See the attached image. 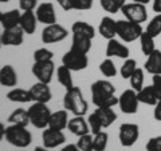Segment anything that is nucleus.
Segmentation results:
<instances>
[{"label":"nucleus","instance_id":"nucleus-38","mask_svg":"<svg viewBox=\"0 0 161 151\" xmlns=\"http://www.w3.org/2000/svg\"><path fill=\"white\" fill-rule=\"evenodd\" d=\"M77 146L80 151H94L93 150V134H86L78 137Z\"/></svg>","mask_w":161,"mask_h":151},{"label":"nucleus","instance_id":"nucleus-45","mask_svg":"<svg viewBox=\"0 0 161 151\" xmlns=\"http://www.w3.org/2000/svg\"><path fill=\"white\" fill-rule=\"evenodd\" d=\"M63 11H71L73 9V0H55Z\"/></svg>","mask_w":161,"mask_h":151},{"label":"nucleus","instance_id":"nucleus-10","mask_svg":"<svg viewBox=\"0 0 161 151\" xmlns=\"http://www.w3.org/2000/svg\"><path fill=\"white\" fill-rule=\"evenodd\" d=\"M69 36V31L63 26L55 23L46 26L42 31V42L44 44H54L64 40Z\"/></svg>","mask_w":161,"mask_h":151},{"label":"nucleus","instance_id":"nucleus-25","mask_svg":"<svg viewBox=\"0 0 161 151\" xmlns=\"http://www.w3.org/2000/svg\"><path fill=\"white\" fill-rule=\"evenodd\" d=\"M137 96L140 103H144V104H148V106H156L158 102V96L156 94L153 86H145L137 92Z\"/></svg>","mask_w":161,"mask_h":151},{"label":"nucleus","instance_id":"nucleus-14","mask_svg":"<svg viewBox=\"0 0 161 151\" xmlns=\"http://www.w3.org/2000/svg\"><path fill=\"white\" fill-rule=\"evenodd\" d=\"M30 94H31V99L32 102H38V103H48L53 98L51 90H50L48 84L38 82L35 83L31 88H30Z\"/></svg>","mask_w":161,"mask_h":151},{"label":"nucleus","instance_id":"nucleus-34","mask_svg":"<svg viewBox=\"0 0 161 151\" xmlns=\"http://www.w3.org/2000/svg\"><path fill=\"white\" fill-rule=\"evenodd\" d=\"M144 80H145V75H144V70L142 68H138L133 72V75L129 78V82H130V87H132L134 91H140L141 88L144 87Z\"/></svg>","mask_w":161,"mask_h":151},{"label":"nucleus","instance_id":"nucleus-41","mask_svg":"<svg viewBox=\"0 0 161 151\" xmlns=\"http://www.w3.org/2000/svg\"><path fill=\"white\" fill-rule=\"evenodd\" d=\"M94 0H73V9L77 11H87L93 7Z\"/></svg>","mask_w":161,"mask_h":151},{"label":"nucleus","instance_id":"nucleus-46","mask_svg":"<svg viewBox=\"0 0 161 151\" xmlns=\"http://www.w3.org/2000/svg\"><path fill=\"white\" fill-rule=\"evenodd\" d=\"M153 117L156 120L161 122V99H158L157 104L154 106V111H153Z\"/></svg>","mask_w":161,"mask_h":151},{"label":"nucleus","instance_id":"nucleus-44","mask_svg":"<svg viewBox=\"0 0 161 151\" xmlns=\"http://www.w3.org/2000/svg\"><path fill=\"white\" fill-rule=\"evenodd\" d=\"M152 86L157 94L158 99H161V75H153L152 76Z\"/></svg>","mask_w":161,"mask_h":151},{"label":"nucleus","instance_id":"nucleus-4","mask_svg":"<svg viewBox=\"0 0 161 151\" xmlns=\"http://www.w3.org/2000/svg\"><path fill=\"white\" fill-rule=\"evenodd\" d=\"M28 117H30V123H31L35 128H47L48 127V120L51 117V111L47 107L46 103H38L34 102V104L30 106Z\"/></svg>","mask_w":161,"mask_h":151},{"label":"nucleus","instance_id":"nucleus-7","mask_svg":"<svg viewBox=\"0 0 161 151\" xmlns=\"http://www.w3.org/2000/svg\"><path fill=\"white\" fill-rule=\"evenodd\" d=\"M138 104L140 100L137 96V91H134L133 88L125 90L118 96V106L119 110L126 115H133L138 111Z\"/></svg>","mask_w":161,"mask_h":151},{"label":"nucleus","instance_id":"nucleus-17","mask_svg":"<svg viewBox=\"0 0 161 151\" xmlns=\"http://www.w3.org/2000/svg\"><path fill=\"white\" fill-rule=\"evenodd\" d=\"M98 32L106 40L114 39L117 36V20H113L110 16H105L98 26Z\"/></svg>","mask_w":161,"mask_h":151},{"label":"nucleus","instance_id":"nucleus-37","mask_svg":"<svg viewBox=\"0 0 161 151\" xmlns=\"http://www.w3.org/2000/svg\"><path fill=\"white\" fill-rule=\"evenodd\" d=\"M150 36L153 38H157L158 35L161 34V13L156 15V16L150 20L147 26V29H145Z\"/></svg>","mask_w":161,"mask_h":151},{"label":"nucleus","instance_id":"nucleus-28","mask_svg":"<svg viewBox=\"0 0 161 151\" xmlns=\"http://www.w3.org/2000/svg\"><path fill=\"white\" fill-rule=\"evenodd\" d=\"M20 16H22V12L19 9H11V11H7L3 13V19H2V26L4 29L8 28H14L18 27L20 23Z\"/></svg>","mask_w":161,"mask_h":151},{"label":"nucleus","instance_id":"nucleus-47","mask_svg":"<svg viewBox=\"0 0 161 151\" xmlns=\"http://www.w3.org/2000/svg\"><path fill=\"white\" fill-rule=\"evenodd\" d=\"M60 151H80L79 148H78V146H77V143L75 144H73V143H70V144H66L64 147L60 150Z\"/></svg>","mask_w":161,"mask_h":151},{"label":"nucleus","instance_id":"nucleus-24","mask_svg":"<svg viewBox=\"0 0 161 151\" xmlns=\"http://www.w3.org/2000/svg\"><path fill=\"white\" fill-rule=\"evenodd\" d=\"M92 40L89 36L80 34H73V40H71V49H75L82 54H89L92 49Z\"/></svg>","mask_w":161,"mask_h":151},{"label":"nucleus","instance_id":"nucleus-5","mask_svg":"<svg viewBox=\"0 0 161 151\" xmlns=\"http://www.w3.org/2000/svg\"><path fill=\"white\" fill-rule=\"evenodd\" d=\"M142 32V26L138 23L130 22L128 19L117 20V36H119V39L124 40V42H134V40L140 39Z\"/></svg>","mask_w":161,"mask_h":151},{"label":"nucleus","instance_id":"nucleus-54","mask_svg":"<svg viewBox=\"0 0 161 151\" xmlns=\"http://www.w3.org/2000/svg\"><path fill=\"white\" fill-rule=\"evenodd\" d=\"M7 2H9V0H0V3H7Z\"/></svg>","mask_w":161,"mask_h":151},{"label":"nucleus","instance_id":"nucleus-35","mask_svg":"<svg viewBox=\"0 0 161 151\" xmlns=\"http://www.w3.org/2000/svg\"><path fill=\"white\" fill-rule=\"evenodd\" d=\"M137 70V62L134 59H125L124 64L119 68V74L122 79H129L133 75V72Z\"/></svg>","mask_w":161,"mask_h":151},{"label":"nucleus","instance_id":"nucleus-3","mask_svg":"<svg viewBox=\"0 0 161 151\" xmlns=\"http://www.w3.org/2000/svg\"><path fill=\"white\" fill-rule=\"evenodd\" d=\"M6 140L18 148H26L32 142V135L24 126L9 124L6 127Z\"/></svg>","mask_w":161,"mask_h":151},{"label":"nucleus","instance_id":"nucleus-43","mask_svg":"<svg viewBox=\"0 0 161 151\" xmlns=\"http://www.w3.org/2000/svg\"><path fill=\"white\" fill-rule=\"evenodd\" d=\"M19 7L22 11H34L38 7V0H19Z\"/></svg>","mask_w":161,"mask_h":151},{"label":"nucleus","instance_id":"nucleus-50","mask_svg":"<svg viewBox=\"0 0 161 151\" xmlns=\"http://www.w3.org/2000/svg\"><path fill=\"white\" fill-rule=\"evenodd\" d=\"M133 3H140V4H144V6H147V4L150 2V0H132Z\"/></svg>","mask_w":161,"mask_h":151},{"label":"nucleus","instance_id":"nucleus-22","mask_svg":"<svg viewBox=\"0 0 161 151\" xmlns=\"http://www.w3.org/2000/svg\"><path fill=\"white\" fill-rule=\"evenodd\" d=\"M144 68L150 75H161V51L160 49H154L149 55L147 62L144 64Z\"/></svg>","mask_w":161,"mask_h":151},{"label":"nucleus","instance_id":"nucleus-31","mask_svg":"<svg viewBox=\"0 0 161 151\" xmlns=\"http://www.w3.org/2000/svg\"><path fill=\"white\" fill-rule=\"evenodd\" d=\"M140 46H141V51H142V54L147 55V56H149V55L156 49V47H154V38L150 36L147 31H144L142 34H141V36H140Z\"/></svg>","mask_w":161,"mask_h":151},{"label":"nucleus","instance_id":"nucleus-30","mask_svg":"<svg viewBox=\"0 0 161 151\" xmlns=\"http://www.w3.org/2000/svg\"><path fill=\"white\" fill-rule=\"evenodd\" d=\"M71 32L85 35V36H89L90 39H94V36H95L94 27L92 24H89L87 22H75L71 26Z\"/></svg>","mask_w":161,"mask_h":151},{"label":"nucleus","instance_id":"nucleus-33","mask_svg":"<svg viewBox=\"0 0 161 151\" xmlns=\"http://www.w3.org/2000/svg\"><path fill=\"white\" fill-rule=\"evenodd\" d=\"M109 135L105 131H99L98 134L93 135V150L94 151H105L108 147Z\"/></svg>","mask_w":161,"mask_h":151},{"label":"nucleus","instance_id":"nucleus-16","mask_svg":"<svg viewBox=\"0 0 161 151\" xmlns=\"http://www.w3.org/2000/svg\"><path fill=\"white\" fill-rule=\"evenodd\" d=\"M24 40V31L19 26L4 29L2 32L3 46H20Z\"/></svg>","mask_w":161,"mask_h":151},{"label":"nucleus","instance_id":"nucleus-2","mask_svg":"<svg viewBox=\"0 0 161 151\" xmlns=\"http://www.w3.org/2000/svg\"><path fill=\"white\" fill-rule=\"evenodd\" d=\"M63 107L69 112H71L74 117H83V115H86L89 104L86 102V99L83 98V94L79 87L74 86L73 88L66 90V94H64V98H63Z\"/></svg>","mask_w":161,"mask_h":151},{"label":"nucleus","instance_id":"nucleus-13","mask_svg":"<svg viewBox=\"0 0 161 151\" xmlns=\"http://www.w3.org/2000/svg\"><path fill=\"white\" fill-rule=\"evenodd\" d=\"M42 140H43V146L46 148H55L58 146L63 144L66 142V137L62 131L59 130H54V128H44V131L42 134Z\"/></svg>","mask_w":161,"mask_h":151},{"label":"nucleus","instance_id":"nucleus-51","mask_svg":"<svg viewBox=\"0 0 161 151\" xmlns=\"http://www.w3.org/2000/svg\"><path fill=\"white\" fill-rule=\"evenodd\" d=\"M34 151H48V148H46L43 146V147H40V146H38V147H35V150Z\"/></svg>","mask_w":161,"mask_h":151},{"label":"nucleus","instance_id":"nucleus-19","mask_svg":"<svg viewBox=\"0 0 161 151\" xmlns=\"http://www.w3.org/2000/svg\"><path fill=\"white\" fill-rule=\"evenodd\" d=\"M36 15H35V11H23L22 16H20V23L19 27L23 29L24 34L27 35H32L36 31Z\"/></svg>","mask_w":161,"mask_h":151},{"label":"nucleus","instance_id":"nucleus-6","mask_svg":"<svg viewBox=\"0 0 161 151\" xmlns=\"http://www.w3.org/2000/svg\"><path fill=\"white\" fill-rule=\"evenodd\" d=\"M62 64L66 66L69 70H71V71H82V70H85L89 66L87 54H82V52H78L75 49L70 48L63 55Z\"/></svg>","mask_w":161,"mask_h":151},{"label":"nucleus","instance_id":"nucleus-32","mask_svg":"<svg viewBox=\"0 0 161 151\" xmlns=\"http://www.w3.org/2000/svg\"><path fill=\"white\" fill-rule=\"evenodd\" d=\"M99 4L109 13L121 12L122 7L126 4V0H99Z\"/></svg>","mask_w":161,"mask_h":151},{"label":"nucleus","instance_id":"nucleus-39","mask_svg":"<svg viewBox=\"0 0 161 151\" xmlns=\"http://www.w3.org/2000/svg\"><path fill=\"white\" fill-rule=\"evenodd\" d=\"M87 123H89V127H90V133L93 135L98 134L99 131H102V123H101L99 118L95 115V112H92L87 117Z\"/></svg>","mask_w":161,"mask_h":151},{"label":"nucleus","instance_id":"nucleus-1","mask_svg":"<svg viewBox=\"0 0 161 151\" xmlns=\"http://www.w3.org/2000/svg\"><path fill=\"white\" fill-rule=\"evenodd\" d=\"M92 100L95 107H114L118 104L115 87L109 80H95L92 84Z\"/></svg>","mask_w":161,"mask_h":151},{"label":"nucleus","instance_id":"nucleus-42","mask_svg":"<svg viewBox=\"0 0 161 151\" xmlns=\"http://www.w3.org/2000/svg\"><path fill=\"white\" fill-rule=\"evenodd\" d=\"M147 151H161V135L153 137L148 140Z\"/></svg>","mask_w":161,"mask_h":151},{"label":"nucleus","instance_id":"nucleus-40","mask_svg":"<svg viewBox=\"0 0 161 151\" xmlns=\"http://www.w3.org/2000/svg\"><path fill=\"white\" fill-rule=\"evenodd\" d=\"M53 58L54 54L48 48H38L34 52V62H47V60H53Z\"/></svg>","mask_w":161,"mask_h":151},{"label":"nucleus","instance_id":"nucleus-26","mask_svg":"<svg viewBox=\"0 0 161 151\" xmlns=\"http://www.w3.org/2000/svg\"><path fill=\"white\" fill-rule=\"evenodd\" d=\"M7 99L9 102L14 103H28L31 102V94L30 90H24V88H12L11 91L7 92Z\"/></svg>","mask_w":161,"mask_h":151},{"label":"nucleus","instance_id":"nucleus-29","mask_svg":"<svg viewBox=\"0 0 161 151\" xmlns=\"http://www.w3.org/2000/svg\"><path fill=\"white\" fill-rule=\"evenodd\" d=\"M71 70H69L66 66H59L57 70V79L58 82L63 86L66 90H70L74 87V82H73V75H71Z\"/></svg>","mask_w":161,"mask_h":151},{"label":"nucleus","instance_id":"nucleus-52","mask_svg":"<svg viewBox=\"0 0 161 151\" xmlns=\"http://www.w3.org/2000/svg\"><path fill=\"white\" fill-rule=\"evenodd\" d=\"M3 13H4V12L0 11V23H2V19H3Z\"/></svg>","mask_w":161,"mask_h":151},{"label":"nucleus","instance_id":"nucleus-27","mask_svg":"<svg viewBox=\"0 0 161 151\" xmlns=\"http://www.w3.org/2000/svg\"><path fill=\"white\" fill-rule=\"evenodd\" d=\"M7 120H8L9 124H18V126H24V127H27L30 124L28 111L24 108H16L9 114Z\"/></svg>","mask_w":161,"mask_h":151},{"label":"nucleus","instance_id":"nucleus-21","mask_svg":"<svg viewBox=\"0 0 161 151\" xmlns=\"http://www.w3.org/2000/svg\"><path fill=\"white\" fill-rule=\"evenodd\" d=\"M0 84L3 87H15L18 84V74L11 64H6L0 68Z\"/></svg>","mask_w":161,"mask_h":151},{"label":"nucleus","instance_id":"nucleus-15","mask_svg":"<svg viewBox=\"0 0 161 151\" xmlns=\"http://www.w3.org/2000/svg\"><path fill=\"white\" fill-rule=\"evenodd\" d=\"M108 58H119V59H129L130 55V49L122 44L117 39H110L108 40V46H106V51H105Z\"/></svg>","mask_w":161,"mask_h":151},{"label":"nucleus","instance_id":"nucleus-11","mask_svg":"<svg viewBox=\"0 0 161 151\" xmlns=\"http://www.w3.org/2000/svg\"><path fill=\"white\" fill-rule=\"evenodd\" d=\"M31 71H32L34 76L38 79V82L50 84L53 80L54 71H55V64L53 60H47V62H34Z\"/></svg>","mask_w":161,"mask_h":151},{"label":"nucleus","instance_id":"nucleus-53","mask_svg":"<svg viewBox=\"0 0 161 151\" xmlns=\"http://www.w3.org/2000/svg\"><path fill=\"white\" fill-rule=\"evenodd\" d=\"M3 46V43H2V32H0V47Z\"/></svg>","mask_w":161,"mask_h":151},{"label":"nucleus","instance_id":"nucleus-12","mask_svg":"<svg viewBox=\"0 0 161 151\" xmlns=\"http://www.w3.org/2000/svg\"><path fill=\"white\" fill-rule=\"evenodd\" d=\"M35 15H36L38 22L44 24V26L57 23V13H55L53 3H40L35 9Z\"/></svg>","mask_w":161,"mask_h":151},{"label":"nucleus","instance_id":"nucleus-20","mask_svg":"<svg viewBox=\"0 0 161 151\" xmlns=\"http://www.w3.org/2000/svg\"><path fill=\"white\" fill-rule=\"evenodd\" d=\"M69 120L70 119H69L67 110H59V111L51 112V117H50V120H48V127L62 131V130L67 128Z\"/></svg>","mask_w":161,"mask_h":151},{"label":"nucleus","instance_id":"nucleus-8","mask_svg":"<svg viewBox=\"0 0 161 151\" xmlns=\"http://www.w3.org/2000/svg\"><path fill=\"white\" fill-rule=\"evenodd\" d=\"M124 18L134 23H145L148 20V11L144 4L140 3H126L121 9Z\"/></svg>","mask_w":161,"mask_h":151},{"label":"nucleus","instance_id":"nucleus-36","mask_svg":"<svg viewBox=\"0 0 161 151\" xmlns=\"http://www.w3.org/2000/svg\"><path fill=\"white\" fill-rule=\"evenodd\" d=\"M99 71L102 72V75L103 76H106V78H114L115 75H117L115 64L110 58H106L102 63L99 64Z\"/></svg>","mask_w":161,"mask_h":151},{"label":"nucleus","instance_id":"nucleus-23","mask_svg":"<svg viewBox=\"0 0 161 151\" xmlns=\"http://www.w3.org/2000/svg\"><path fill=\"white\" fill-rule=\"evenodd\" d=\"M94 112L99 118L103 128L110 127L117 120V114H115L113 107H97Z\"/></svg>","mask_w":161,"mask_h":151},{"label":"nucleus","instance_id":"nucleus-48","mask_svg":"<svg viewBox=\"0 0 161 151\" xmlns=\"http://www.w3.org/2000/svg\"><path fill=\"white\" fill-rule=\"evenodd\" d=\"M152 8H153V11H154V12L161 13V0H153V6H152Z\"/></svg>","mask_w":161,"mask_h":151},{"label":"nucleus","instance_id":"nucleus-49","mask_svg":"<svg viewBox=\"0 0 161 151\" xmlns=\"http://www.w3.org/2000/svg\"><path fill=\"white\" fill-rule=\"evenodd\" d=\"M4 137H6V126L0 122V142L4 139Z\"/></svg>","mask_w":161,"mask_h":151},{"label":"nucleus","instance_id":"nucleus-9","mask_svg":"<svg viewBox=\"0 0 161 151\" xmlns=\"http://www.w3.org/2000/svg\"><path fill=\"white\" fill-rule=\"evenodd\" d=\"M140 138V127L136 123H122L119 126L118 139L121 146L132 147Z\"/></svg>","mask_w":161,"mask_h":151},{"label":"nucleus","instance_id":"nucleus-18","mask_svg":"<svg viewBox=\"0 0 161 151\" xmlns=\"http://www.w3.org/2000/svg\"><path fill=\"white\" fill-rule=\"evenodd\" d=\"M67 128H69L70 133L75 135V137H82V135L90 134L89 123L83 117H74V118H71L69 120Z\"/></svg>","mask_w":161,"mask_h":151}]
</instances>
